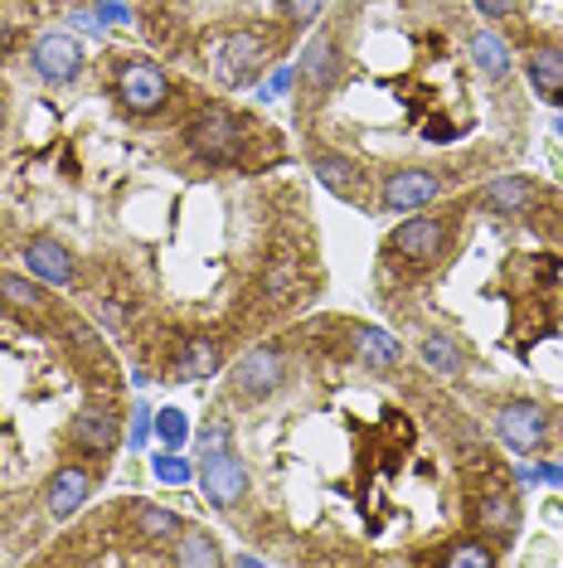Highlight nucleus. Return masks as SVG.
Returning <instances> with one entry per match:
<instances>
[{"label":"nucleus","mask_w":563,"mask_h":568,"mask_svg":"<svg viewBox=\"0 0 563 568\" xmlns=\"http://www.w3.org/2000/svg\"><path fill=\"white\" fill-rule=\"evenodd\" d=\"M117 98L126 112H156L165 98H171V83L156 63H122L117 69Z\"/></svg>","instance_id":"f257e3e1"},{"label":"nucleus","mask_w":563,"mask_h":568,"mask_svg":"<svg viewBox=\"0 0 563 568\" xmlns=\"http://www.w3.org/2000/svg\"><path fill=\"white\" fill-rule=\"evenodd\" d=\"M190 146H195V156H204V161L234 156V146H238V118L228 108H204L199 118L190 122Z\"/></svg>","instance_id":"f03ea898"},{"label":"nucleus","mask_w":563,"mask_h":568,"mask_svg":"<svg viewBox=\"0 0 563 568\" xmlns=\"http://www.w3.org/2000/svg\"><path fill=\"white\" fill-rule=\"evenodd\" d=\"M282 374H287V355L273 351V345H258V351H248L234 365V394L263 398V394H273L282 384Z\"/></svg>","instance_id":"7ed1b4c3"},{"label":"nucleus","mask_w":563,"mask_h":568,"mask_svg":"<svg viewBox=\"0 0 563 568\" xmlns=\"http://www.w3.org/2000/svg\"><path fill=\"white\" fill-rule=\"evenodd\" d=\"M438 195H442V180L432 175V171H418V165H408V171H393L389 180H383V190H379L383 210H393V214L422 210V204H432Z\"/></svg>","instance_id":"20e7f679"},{"label":"nucleus","mask_w":563,"mask_h":568,"mask_svg":"<svg viewBox=\"0 0 563 568\" xmlns=\"http://www.w3.org/2000/svg\"><path fill=\"white\" fill-rule=\"evenodd\" d=\"M30 63L44 83H73L83 69V49H79V40H69V34H40L30 49Z\"/></svg>","instance_id":"39448f33"},{"label":"nucleus","mask_w":563,"mask_h":568,"mask_svg":"<svg viewBox=\"0 0 563 568\" xmlns=\"http://www.w3.org/2000/svg\"><path fill=\"white\" fill-rule=\"evenodd\" d=\"M204 457H209V462H204V496H209V506L228 510L243 490H248V471H243V462L228 447L204 452Z\"/></svg>","instance_id":"423d86ee"},{"label":"nucleus","mask_w":563,"mask_h":568,"mask_svg":"<svg viewBox=\"0 0 563 568\" xmlns=\"http://www.w3.org/2000/svg\"><path fill=\"white\" fill-rule=\"evenodd\" d=\"M495 428H501V437L515 452H534V447L544 443V433H549V418H544L540 404H530V398H515V404H505L501 413H495Z\"/></svg>","instance_id":"0eeeda50"},{"label":"nucleus","mask_w":563,"mask_h":568,"mask_svg":"<svg viewBox=\"0 0 563 568\" xmlns=\"http://www.w3.org/2000/svg\"><path fill=\"white\" fill-rule=\"evenodd\" d=\"M442 224L432 214H418V219H408V224H399V234H393V248H399L413 267H432L438 263V253H442Z\"/></svg>","instance_id":"6e6552de"},{"label":"nucleus","mask_w":563,"mask_h":568,"mask_svg":"<svg viewBox=\"0 0 563 568\" xmlns=\"http://www.w3.org/2000/svg\"><path fill=\"white\" fill-rule=\"evenodd\" d=\"M477 525L491 529V535H515V525H520V496L510 486H501V481L481 486L477 490Z\"/></svg>","instance_id":"1a4fd4ad"},{"label":"nucleus","mask_w":563,"mask_h":568,"mask_svg":"<svg viewBox=\"0 0 563 568\" xmlns=\"http://www.w3.org/2000/svg\"><path fill=\"white\" fill-rule=\"evenodd\" d=\"M24 263H30L34 282H49V287H69L73 282V253L54 239H30L24 248Z\"/></svg>","instance_id":"9d476101"},{"label":"nucleus","mask_w":563,"mask_h":568,"mask_svg":"<svg viewBox=\"0 0 563 568\" xmlns=\"http://www.w3.org/2000/svg\"><path fill=\"white\" fill-rule=\"evenodd\" d=\"M88 490H93V476H88L83 467H63L54 481H49L44 506H49V515H54V520H69V515L88 500Z\"/></svg>","instance_id":"9b49d317"},{"label":"nucleus","mask_w":563,"mask_h":568,"mask_svg":"<svg viewBox=\"0 0 563 568\" xmlns=\"http://www.w3.org/2000/svg\"><path fill=\"white\" fill-rule=\"evenodd\" d=\"M117 418H112L108 408H83L79 418H73V443L88 447V452H112L117 447Z\"/></svg>","instance_id":"f8f14e48"},{"label":"nucleus","mask_w":563,"mask_h":568,"mask_svg":"<svg viewBox=\"0 0 563 568\" xmlns=\"http://www.w3.org/2000/svg\"><path fill=\"white\" fill-rule=\"evenodd\" d=\"M355 355H360L369 369H393L403 359V345L383 326H360L355 331Z\"/></svg>","instance_id":"ddd939ff"},{"label":"nucleus","mask_w":563,"mask_h":568,"mask_svg":"<svg viewBox=\"0 0 563 568\" xmlns=\"http://www.w3.org/2000/svg\"><path fill=\"white\" fill-rule=\"evenodd\" d=\"M258 59H263V40H253V34H234V40L224 44V54H219V73L228 83H243L253 69H258Z\"/></svg>","instance_id":"4468645a"},{"label":"nucleus","mask_w":563,"mask_h":568,"mask_svg":"<svg viewBox=\"0 0 563 568\" xmlns=\"http://www.w3.org/2000/svg\"><path fill=\"white\" fill-rule=\"evenodd\" d=\"M530 200H534V185L524 175H501V180H491V185H485V204H491V210H501V214L530 210Z\"/></svg>","instance_id":"2eb2a0df"},{"label":"nucleus","mask_w":563,"mask_h":568,"mask_svg":"<svg viewBox=\"0 0 563 568\" xmlns=\"http://www.w3.org/2000/svg\"><path fill=\"white\" fill-rule=\"evenodd\" d=\"M219 369V345L214 341H185V351H181V359H175V379H209V374Z\"/></svg>","instance_id":"dca6fc26"},{"label":"nucleus","mask_w":563,"mask_h":568,"mask_svg":"<svg viewBox=\"0 0 563 568\" xmlns=\"http://www.w3.org/2000/svg\"><path fill=\"white\" fill-rule=\"evenodd\" d=\"M316 180L330 190V195H340V200H350L355 190H360V165L355 161H345V156H316Z\"/></svg>","instance_id":"f3484780"},{"label":"nucleus","mask_w":563,"mask_h":568,"mask_svg":"<svg viewBox=\"0 0 563 568\" xmlns=\"http://www.w3.org/2000/svg\"><path fill=\"white\" fill-rule=\"evenodd\" d=\"M530 83L544 98L563 102V49H534L530 54Z\"/></svg>","instance_id":"a211bd4d"},{"label":"nucleus","mask_w":563,"mask_h":568,"mask_svg":"<svg viewBox=\"0 0 563 568\" xmlns=\"http://www.w3.org/2000/svg\"><path fill=\"white\" fill-rule=\"evenodd\" d=\"M301 79L306 88H330V79H336V40H311L306 44V59H301Z\"/></svg>","instance_id":"6ab92c4d"},{"label":"nucleus","mask_w":563,"mask_h":568,"mask_svg":"<svg viewBox=\"0 0 563 568\" xmlns=\"http://www.w3.org/2000/svg\"><path fill=\"white\" fill-rule=\"evenodd\" d=\"M471 63H477L485 79H505V73H510V49H505L501 34L481 30L477 40H471Z\"/></svg>","instance_id":"aec40b11"},{"label":"nucleus","mask_w":563,"mask_h":568,"mask_svg":"<svg viewBox=\"0 0 563 568\" xmlns=\"http://www.w3.org/2000/svg\"><path fill=\"white\" fill-rule=\"evenodd\" d=\"M136 535L141 539H181V515L161 506H136Z\"/></svg>","instance_id":"412c9836"},{"label":"nucleus","mask_w":563,"mask_h":568,"mask_svg":"<svg viewBox=\"0 0 563 568\" xmlns=\"http://www.w3.org/2000/svg\"><path fill=\"white\" fill-rule=\"evenodd\" d=\"M422 359L438 374H462V351H457L452 335H428V341H422Z\"/></svg>","instance_id":"4be33fe9"},{"label":"nucleus","mask_w":563,"mask_h":568,"mask_svg":"<svg viewBox=\"0 0 563 568\" xmlns=\"http://www.w3.org/2000/svg\"><path fill=\"white\" fill-rule=\"evenodd\" d=\"M175 564L185 568H199V564H219V549H214V539L204 535H181V549H175Z\"/></svg>","instance_id":"5701e85b"},{"label":"nucleus","mask_w":563,"mask_h":568,"mask_svg":"<svg viewBox=\"0 0 563 568\" xmlns=\"http://www.w3.org/2000/svg\"><path fill=\"white\" fill-rule=\"evenodd\" d=\"M0 302L20 306V312H34L44 296H40V287H34V282H24V277H0Z\"/></svg>","instance_id":"b1692460"},{"label":"nucleus","mask_w":563,"mask_h":568,"mask_svg":"<svg viewBox=\"0 0 563 568\" xmlns=\"http://www.w3.org/2000/svg\"><path fill=\"white\" fill-rule=\"evenodd\" d=\"M185 413L181 408H165V413H156V437H161V443L165 447H181L185 443Z\"/></svg>","instance_id":"393cba45"},{"label":"nucleus","mask_w":563,"mask_h":568,"mask_svg":"<svg viewBox=\"0 0 563 568\" xmlns=\"http://www.w3.org/2000/svg\"><path fill=\"white\" fill-rule=\"evenodd\" d=\"M291 277H297V273H291V257H273V267H267L263 292L277 302V296H287V292H291Z\"/></svg>","instance_id":"a878e982"},{"label":"nucleus","mask_w":563,"mask_h":568,"mask_svg":"<svg viewBox=\"0 0 563 568\" xmlns=\"http://www.w3.org/2000/svg\"><path fill=\"white\" fill-rule=\"evenodd\" d=\"M156 476H161V481H171V486H181V481H190L195 471H190L185 457H175V447H165L161 457H156Z\"/></svg>","instance_id":"bb28decb"},{"label":"nucleus","mask_w":563,"mask_h":568,"mask_svg":"<svg viewBox=\"0 0 563 568\" xmlns=\"http://www.w3.org/2000/svg\"><path fill=\"white\" fill-rule=\"evenodd\" d=\"M447 564H457V568H491V564H495V554H491V549H481V545H462V549L447 554Z\"/></svg>","instance_id":"cd10ccee"},{"label":"nucleus","mask_w":563,"mask_h":568,"mask_svg":"<svg viewBox=\"0 0 563 568\" xmlns=\"http://www.w3.org/2000/svg\"><path fill=\"white\" fill-rule=\"evenodd\" d=\"M321 6H326V0H282V10H287L297 24H311L316 16H321Z\"/></svg>","instance_id":"c85d7f7f"},{"label":"nucleus","mask_w":563,"mask_h":568,"mask_svg":"<svg viewBox=\"0 0 563 568\" xmlns=\"http://www.w3.org/2000/svg\"><path fill=\"white\" fill-rule=\"evenodd\" d=\"M471 6H477L481 16H491V20H505V16H515L520 0H471Z\"/></svg>","instance_id":"c756f323"},{"label":"nucleus","mask_w":563,"mask_h":568,"mask_svg":"<svg viewBox=\"0 0 563 568\" xmlns=\"http://www.w3.org/2000/svg\"><path fill=\"white\" fill-rule=\"evenodd\" d=\"M132 418H136V423H132V443L141 447V443H146V433H151V413H146V408H136Z\"/></svg>","instance_id":"7c9ffc66"},{"label":"nucleus","mask_w":563,"mask_h":568,"mask_svg":"<svg viewBox=\"0 0 563 568\" xmlns=\"http://www.w3.org/2000/svg\"><path fill=\"white\" fill-rule=\"evenodd\" d=\"M291 83H297V73H291V69H282V73H277V79H273V93H287V88H291Z\"/></svg>","instance_id":"2f4dec72"},{"label":"nucleus","mask_w":563,"mask_h":568,"mask_svg":"<svg viewBox=\"0 0 563 568\" xmlns=\"http://www.w3.org/2000/svg\"><path fill=\"white\" fill-rule=\"evenodd\" d=\"M540 476H544V481H549V486H563V467H554V462H549V467H544Z\"/></svg>","instance_id":"473e14b6"},{"label":"nucleus","mask_w":563,"mask_h":568,"mask_svg":"<svg viewBox=\"0 0 563 568\" xmlns=\"http://www.w3.org/2000/svg\"><path fill=\"white\" fill-rule=\"evenodd\" d=\"M6 40H10V34H6V30H0V49H6Z\"/></svg>","instance_id":"72a5a7b5"}]
</instances>
